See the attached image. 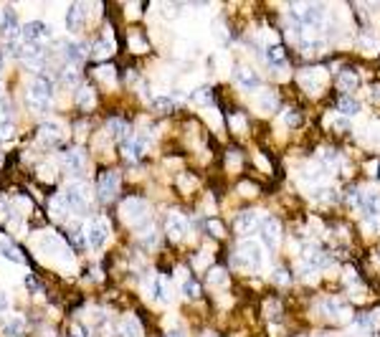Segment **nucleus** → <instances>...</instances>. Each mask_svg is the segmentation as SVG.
<instances>
[{
  "instance_id": "cd10ccee",
  "label": "nucleus",
  "mask_w": 380,
  "mask_h": 337,
  "mask_svg": "<svg viewBox=\"0 0 380 337\" xmlns=\"http://www.w3.org/2000/svg\"><path fill=\"white\" fill-rule=\"evenodd\" d=\"M122 337H140V324L135 320H127L122 324Z\"/></svg>"
},
{
  "instance_id": "c85d7f7f",
  "label": "nucleus",
  "mask_w": 380,
  "mask_h": 337,
  "mask_svg": "<svg viewBox=\"0 0 380 337\" xmlns=\"http://www.w3.org/2000/svg\"><path fill=\"white\" fill-rule=\"evenodd\" d=\"M76 102H79L81 107H92V102H94L92 89H89V86H81V89H79V96H76Z\"/></svg>"
},
{
  "instance_id": "f8f14e48",
  "label": "nucleus",
  "mask_w": 380,
  "mask_h": 337,
  "mask_svg": "<svg viewBox=\"0 0 380 337\" xmlns=\"http://www.w3.org/2000/svg\"><path fill=\"white\" fill-rule=\"evenodd\" d=\"M236 231L241 233H251V231H259V216L256 210H243L236 216Z\"/></svg>"
},
{
  "instance_id": "c756f323",
  "label": "nucleus",
  "mask_w": 380,
  "mask_h": 337,
  "mask_svg": "<svg viewBox=\"0 0 380 337\" xmlns=\"http://www.w3.org/2000/svg\"><path fill=\"white\" fill-rule=\"evenodd\" d=\"M0 251H3V254L8 256V259H10V261H23V254H20L18 249H13V246H8L5 241H3V243H0Z\"/></svg>"
},
{
  "instance_id": "6ab92c4d",
  "label": "nucleus",
  "mask_w": 380,
  "mask_h": 337,
  "mask_svg": "<svg viewBox=\"0 0 380 337\" xmlns=\"http://www.w3.org/2000/svg\"><path fill=\"white\" fill-rule=\"evenodd\" d=\"M167 233H170V239H183L185 236V221L180 216H170L167 218Z\"/></svg>"
},
{
  "instance_id": "9b49d317",
  "label": "nucleus",
  "mask_w": 380,
  "mask_h": 337,
  "mask_svg": "<svg viewBox=\"0 0 380 337\" xmlns=\"http://www.w3.org/2000/svg\"><path fill=\"white\" fill-rule=\"evenodd\" d=\"M63 53H66V61H71V64L76 66V64H81V61L86 59L89 46H86V43H81V41H69V43L63 46Z\"/></svg>"
},
{
  "instance_id": "dca6fc26",
  "label": "nucleus",
  "mask_w": 380,
  "mask_h": 337,
  "mask_svg": "<svg viewBox=\"0 0 380 337\" xmlns=\"http://www.w3.org/2000/svg\"><path fill=\"white\" fill-rule=\"evenodd\" d=\"M38 137L43 142H48V144H59V125L56 122H43V125L38 127Z\"/></svg>"
},
{
  "instance_id": "7ed1b4c3",
  "label": "nucleus",
  "mask_w": 380,
  "mask_h": 337,
  "mask_svg": "<svg viewBox=\"0 0 380 337\" xmlns=\"http://www.w3.org/2000/svg\"><path fill=\"white\" fill-rule=\"evenodd\" d=\"M117 188H119V175L117 173H102V177H99V183H96V193L102 200H109V198H114L117 195Z\"/></svg>"
},
{
  "instance_id": "37998d69",
  "label": "nucleus",
  "mask_w": 380,
  "mask_h": 337,
  "mask_svg": "<svg viewBox=\"0 0 380 337\" xmlns=\"http://www.w3.org/2000/svg\"><path fill=\"white\" fill-rule=\"evenodd\" d=\"M71 335H74V337H86V330H81V327H74V330H71Z\"/></svg>"
},
{
  "instance_id": "8fccbe9b",
  "label": "nucleus",
  "mask_w": 380,
  "mask_h": 337,
  "mask_svg": "<svg viewBox=\"0 0 380 337\" xmlns=\"http://www.w3.org/2000/svg\"><path fill=\"white\" fill-rule=\"evenodd\" d=\"M0 69H3V53H0Z\"/></svg>"
},
{
  "instance_id": "c9c22d12",
  "label": "nucleus",
  "mask_w": 380,
  "mask_h": 337,
  "mask_svg": "<svg viewBox=\"0 0 380 337\" xmlns=\"http://www.w3.org/2000/svg\"><path fill=\"white\" fill-rule=\"evenodd\" d=\"M20 330H23V322H20V320L16 317V320H10V322H8L5 335H8V337H13V335H20Z\"/></svg>"
},
{
  "instance_id": "7c9ffc66",
  "label": "nucleus",
  "mask_w": 380,
  "mask_h": 337,
  "mask_svg": "<svg viewBox=\"0 0 380 337\" xmlns=\"http://www.w3.org/2000/svg\"><path fill=\"white\" fill-rule=\"evenodd\" d=\"M150 289H152V297H155V299H160V302L167 299V294H165V282H162V279H155Z\"/></svg>"
},
{
  "instance_id": "2eb2a0df",
  "label": "nucleus",
  "mask_w": 380,
  "mask_h": 337,
  "mask_svg": "<svg viewBox=\"0 0 380 337\" xmlns=\"http://www.w3.org/2000/svg\"><path fill=\"white\" fill-rule=\"evenodd\" d=\"M125 216L132 218L137 223V218H144L147 216V206H144V200H137V198H129L125 203Z\"/></svg>"
},
{
  "instance_id": "f03ea898",
  "label": "nucleus",
  "mask_w": 380,
  "mask_h": 337,
  "mask_svg": "<svg viewBox=\"0 0 380 337\" xmlns=\"http://www.w3.org/2000/svg\"><path fill=\"white\" fill-rule=\"evenodd\" d=\"M238 256H241L243 266H249V269H261V264H264V249L253 241H243L238 249Z\"/></svg>"
},
{
  "instance_id": "79ce46f5",
  "label": "nucleus",
  "mask_w": 380,
  "mask_h": 337,
  "mask_svg": "<svg viewBox=\"0 0 380 337\" xmlns=\"http://www.w3.org/2000/svg\"><path fill=\"white\" fill-rule=\"evenodd\" d=\"M28 289H31V291H38V282H36L33 276H28Z\"/></svg>"
},
{
  "instance_id": "a18cd8bd",
  "label": "nucleus",
  "mask_w": 380,
  "mask_h": 337,
  "mask_svg": "<svg viewBox=\"0 0 380 337\" xmlns=\"http://www.w3.org/2000/svg\"><path fill=\"white\" fill-rule=\"evenodd\" d=\"M5 307H8V299H5L3 291H0V309H5Z\"/></svg>"
},
{
  "instance_id": "20e7f679",
  "label": "nucleus",
  "mask_w": 380,
  "mask_h": 337,
  "mask_svg": "<svg viewBox=\"0 0 380 337\" xmlns=\"http://www.w3.org/2000/svg\"><path fill=\"white\" fill-rule=\"evenodd\" d=\"M233 79H236V84H238L241 89H246V92H253V89L261 86L259 74H256L253 69H249V66H238V69L233 71Z\"/></svg>"
},
{
  "instance_id": "5701e85b",
  "label": "nucleus",
  "mask_w": 380,
  "mask_h": 337,
  "mask_svg": "<svg viewBox=\"0 0 380 337\" xmlns=\"http://www.w3.org/2000/svg\"><path fill=\"white\" fill-rule=\"evenodd\" d=\"M322 312L330 314V317H340V314L345 312V307H342V302H337V299H327V302H322Z\"/></svg>"
},
{
  "instance_id": "f3484780",
  "label": "nucleus",
  "mask_w": 380,
  "mask_h": 337,
  "mask_svg": "<svg viewBox=\"0 0 380 337\" xmlns=\"http://www.w3.org/2000/svg\"><path fill=\"white\" fill-rule=\"evenodd\" d=\"M266 59H269V64L274 66V69H286V53H284V48L279 46V43H274V46L266 48Z\"/></svg>"
},
{
  "instance_id": "e433bc0d",
  "label": "nucleus",
  "mask_w": 380,
  "mask_h": 337,
  "mask_svg": "<svg viewBox=\"0 0 380 337\" xmlns=\"http://www.w3.org/2000/svg\"><path fill=\"white\" fill-rule=\"evenodd\" d=\"M210 284L213 287L226 284V272H223V269H213V272H210Z\"/></svg>"
},
{
  "instance_id": "f257e3e1",
  "label": "nucleus",
  "mask_w": 380,
  "mask_h": 337,
  "mask_svg": "<svg viewBox=\"0 0 380 337\" xmlns=\"http://www.w3.org/2000/svg\"><path fill=\"white\" fill-rule=\"evenodd\" d=\"M31 107L38 109V112H46L48 109V102L53 96V81L48 76H36L31 81Z\"/></svg>"
},
{
  "instance_id": "2f4dec72",
  "label": "nucleus",
  "mask_w": 380,
  "mask_h": 337,
  "mask_svg": "<svg viewBox=\"0 0 380 337\" xmlns=\"http://www.w3.org/2000/svg\"><path fill=\"white\" fill-rule=\"evenodd\" d=\"M183 289H185V294H188L190 299H198V297H200V287L195 284V279H185Z\"/></svg>"
},
{
  "instance_id": "4be33fe9",
  "label": "nucleus",
  "mask_w": 380,
  "mask_h": 337,
  "mask_svg": "<svg viewBox=\"0 0 380 337\" xmlns=\"http://www.w3.org/2000/svg\"><path fill=\"white\" fill-rule=\"evenodd\" d=\"M256 107H259V112H274L276 109V96L271 92H261L259 99H256Z\"/></svg>"
},
{
  "instance_id": "ddd939ff",
  "label": "nucleus",
  "mask_w": 380,
  "mask_h": 337,
  "mask_svg": "<svg viewBox=\"0 0 380 337\" xmlns=\"http://www.w3.org/2000/svg\"><path fill=\"white\" fill-rule=\"evenodd\" d=\"M81 26H84V5L74 3V5H69V13H66V28L79 31Z\"/></svg>"
},
{
  "instance_id": "39448f33",
  "label": "nucleus",
  "mask_w": 380,
  "mask_h": 337,
  "mask_svg": "<svg viewBox=\"0 0 380 337\" xmlns=\"http://www.w3.org/2000/svg\"><path fill=\"white\" fill-rule=\"evenodd\" d=\"M0 33L8 38V43H16V38L20 36V23L13 13V8H5V16L0 20Z\"/></svg>"
},
{
  "instance_id": "412c9836",
  "label": "nucleus",
  "mask_w": 380,
  "mask_h": 337,
  "mask_svg": "<svg viewBox=\"0 0 380 337\" xmlns=\"http://www.w3.org/2000/svg\"><path fill=\"white\" fill-rule=\"evenodd\" d=\"M337 84H340L342 92H352V89H357V84H360V79H357L352 71H342L337 76Z\"/></svg>"
},
{
  "instance_id": "b1692460",
  "label": "nucleus",
  "mask_w": 380,
  "mask_h": 337,
  "mask_svg": "<svg viewBox=\"0 0 380 337\" xmlns=\"http://www.w3.org/2000/svg\"><path fill=\"white\" fill-rule=\"evenodd\" d=\"M69 167H71L74 173H81V170H84V155H81L79 147H74V150L69 152Z\"/></svg>"
},
{
  "instance_id": "a211bd4d",
  "label": "nucleus",
  "mask_w": 380,
  "mask_h": 337,
  "mask_svg": "<svg viewBox=\"0 0 380 337\" xmlns=\"http://www.w3.org/2000/svg\"><path fill=\"white\" fill-rule=\"evenodd\" d=\"M337 112L340 114H357V112H360V102H357L355 96L345 94V96L337 99Z\"/></svg>"
},
{
  "instance_id": "4c0bfd02",
  "label": "nucleus",
  "mask_w": 380,
  "mask_h": 337,
  "mask_svg": "<svg viewBox=\"0 0 380 337\" xmlns=\"http://www.w3.org/2000/svg\"><path fill=\"white\" fill-rule=\"evenodd\" d=\"M312 195H315V200H334V193H332V190H327V188H319Z\"/></svg>"
},
{
  "instance_id": "de8ad7c7",
  "label": "nucleus",
  "mask_w": 380,
  "mask_h": 337,
  "mask_svg": "<svg viewBox=\"0 0 380 337\" xmlns=\"http://www.w3.org/2000/svg\"><path fill=\"white\" fill-rule=\"evenodd\" d=\"M373 96H375V99H380V86H375V89H373Z\"/></svg>"
},
{
  "instance_id": "473e14b6",
  "label": "nucleus",
  "mask_w": 380,
  "mask_h": 337,
  "mask_svg": "<svg viewBox=\"0 0 380 337\" xmlns=\"http://www.w3.org/2000/svg\"><path fill=\"white\" fill-rule=\"evenodd\" d=\"M152 107H155V112H170V109H173V102H170L167 96H158V99L152 102Z\"/></svg>"
},
{
  "instance_id": "09e8293b",
  "label": "nucleus",
  "mask_w": 380,
  "mask_h": 337,
  "mask_svg": "<svg viewBox=\"0 0 380 337\" xmlns=\"http://www.w3.org/2000/svg\"><path fill=\"white\" fill-rule=\"evenodd\" d=\"M375 177H378V183H380V162L375 165Z\"/></svg>"
},
{
  "instance_id": "0eeeda50",
  "label": "nucleus",
  "mask_w": 380,
  "mask_h": 337,
  "mask_svg": "<svg viewBox=\"0 0 380 337\" xmlns=\"http://www.w3.org/2000/svg\"><path fill=\"white\" fill-rule=\"evenodd\" d=\"M322 79H325V71H319V69H304L299 74V84L307 89L309 94H317L319 89H322Z\"/></svg>"
},
{
  "instance_id": "9d476101",
  "label": "nucleus",
  "mask_w": 380,
  "mask_h": 337,
  "mask_svg": "<svg viewBox=\"0 0 380 337\" xmlns=\"http://www.w3.org/2000/svg\"><path fill=\"white\" fill-rule=\"evenodd\" d=\"M144 147H147V140H144V137H135V140H125V142H119L122 155L129 157V160H137V157H142Z\"/></svg>"
},
{
  "instance_id": "423d86ee",
  "label": "nucleus",
  "mask_w": 380,
  "mask_h": 337,
  "mask_svg": "<svg viewBox=\"0 0 380 337\" xmlns=\"http://www.w3.org/2000/svg\"><path fill=\"white\" fill-rule=\"evenodd\" d=\"M259 239L266 249H274L276 241H279V223L274 218H264L259 223Z\"/></svg>"
},
{
  "instance_id": "58836bf2",
  "label": "nucleus",
  "mask_w": 380,
  "mask_h": 337,
  "mask_svg": "<svg viewBox=\"0 0 380 337\" xmlns=\"http://www.w3.org/2000/svg\"><path fill=\"white\" fill-rule=\"evenodd\" d=\"M274 282H279V284H286L289 282V272H286V269H276V272H274Z\"/></svg>"
},
{
  "instance_id": "aec40b11",
  "label": "nucleus",
  "mask_w": 380,
  "mask_h": 337,
  "mask_svg": "<svg viewBox=\"0 0 380 337\" xmlns=\"http://www.w3.org/2000/svg\"><path fill=\"white\" fill-rule=\"evenodd\" d=\"M109 132L114 134L117 140L125 142V140H127V134H129V125H127L125 119H109Z\"/></svg>"
},
{
  "instance_id": "4468645a",
  "label": "nucleus",
  "mask_w": 380,
  "mask_h": 337,
  "mask_svg": "<svg viewBox=\"0 0 380 337\" xmlns=\"http://www.w3.org/2000/svg\"><path fill=\"white\" fill-rule=\"evenodd\" d=\"M43 33H48V28H46V23L43 20H33V23H28L26 28H23V43H38V38L43 36Z\"/></svg>"
},
{
  "instance_id": "bb28decb",
  "label": "nucleus",
  "mask_w": 380,
  "mask_h": 337,
  "mask_svg": "<svg viewBox=\"0 0 380 337\" xmlns=\"http://www.w3.org/2000/svg\"><path fill=\"white\" fill-rule=\"evenodd\" d=\"M71 243H74V249H76V251H84V246L89 243V239L84 236L81 228H74V231H71Z\"/></svg>"
},
{
  "instance_id": "49530a36",
  "label": "nucleus",
  "mask_w": 380,
  "mask_h": 337,
  "mask_svg": "<svg viewBox=\"0 0 380 337\" xmlns=\"http://www.w3.org/2000/svg\"><path fill=\"white\" fill-rule=\"evenodd\" d=\"M337 127L340 129H348V119H337Z\"/></svg>"
},
{
  "instance_id": "393cba45",
  "label": "nucleus",
  "mask_w": 380,
  "mask_h": 337,
  "mask_svg": "<svg viewBox=\"0 0 380 337\" xmlns=\"http://www.w3.org/2000/svg\"><path fill=\"white\" fill-rule=\"evenodd\" d=\"M193 99L200 102V104H210V102H213V89H210V86H198L193 92Z\"/></svg>"
},
{
  "instance_id": "72a5a7b5",
  "label": "nucleus",
  "mask_w": 380,
  "mask_h": 337,
  "mask_svg": "<svg viewBox=\"0 0 380 337\" xmlns=\"http://www.w3.org/2000/svg\"><path fill=\"white\" fill-rule=\"evenodd\" d=\"M203 228H206V231H208L210 236H213V239H221V236H223V226H221L218 221H208Z\"/></svg>"
},
{
  "instance_id": "ea45409f",
  "label": "nucleus",
  "mask_w": 380,
  "mask_h": 337,
  "mask_svg": "<svg viewBox=\"0 0 380 337\" xmlns=\"http://www.w3.org/2000/svg\"><path fill=\"white\" fill-rule=\"evenodd\" d=\"M284 122H286L289 127H297L299 122H301V117L297 114V112H286V117H284Z\"/></svg>"
},
{
  "instance_id": "a19ab883",
  "label": "nucleus",
  "mask_w": 380,
  "mask_h": 337,
  "mask_svg": "<svg viewBox=\"0 0 380 337\" xmlns=\"http://www.w3.org/2000/svg\"><path fill=\"white\" fill-rule=\"evenodd\" d=\"M132 48H135V51H144V48H147L142 43V36H132Z\"/></svg>"
},
{
  "instance_id": "1a4fd4ad",
  "label": "nucleus",
  "mask_w": 380,
  "mask_h": 337,
  "mask_svg": "<svg viewBox=\"0 0 380 337\" xmlns=\"http://www.w3.org/2000/svg\"><path fill=\"white\" fill-rule=\"evenodd\" d=\"M107 236H109V228L104 221H94L92 226L86 231V239H89V246H94V249H102L107 243Z\"/></svg>"
},
{
  "instance_id": "c03bdc74",
  "label": "nucleus",
  "mask_w": 380,
  "mask_h": 337,
  "mask_svg": "<svg viewBox=\"0 0 380 337\" xmlns=\"http://www.w3.org/2000/svg\"><path fill=\"white\" fill-rule=\"evenodd\" d=\"M167 337H185V332L183 330H170V332H167Z\"/></svg>"
},
{
  "instance_id": "6e6552de",
  "label": "nucleus",
  "mask_w": 380,
  "mask_h": 337,
  "mask_svg": "<svg viewBox=\"0 0 380 337\" xmlns=\"http://www.w3.org/2000/svg\"><path fill=\"white\" fill-rule=\"evenodd\" d=\"M63 200H66V208H71V210H76V213H86V195H84V190L81 188H76V185H71L69 190L63 193Z\"/></svg>"
},
{
  "instance_id": "f704fd0d",
  "label": "nucleus",
  "mask_w": 380,
  "mask_h": 337,
  "mask_svg": "<svg viewBox=\"0 0 380 337\" xmlns=\"http://www.w3.org/2000/svg\"><path fill=\"white\" fill-rule=\"evenodd\" d=\"M61 79H63L66 84H76V81H79V74H76L74 66H66V69L61 71Z\"/></svg>"
},
{
  "instance_id": "a878e982",
  "label": "nucleus",
  "mask_w": 380,
  "mask_h": 337,
  "mask_svg": "<svg viewBox=\"0 0 380 337\" xmlns=\"http://www.w3.org/2000/svg\"><path fill=\"white\" fill-rule=\"evenodd\" d=\"M92 51H94V56H96V59H104L107 53H111V41H109V38H104V41H96L94 46H92Z\"/></svg>"
}]
</instances>
